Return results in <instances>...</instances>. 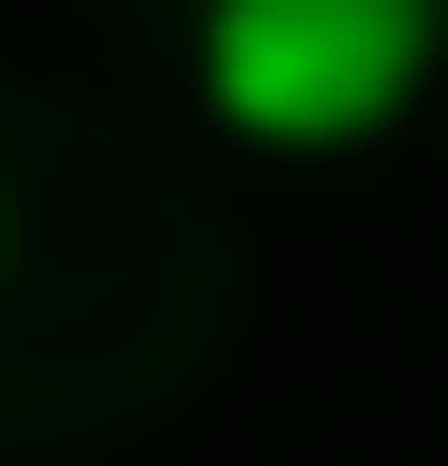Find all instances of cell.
<instances>
[{
    "label": "cell",
    "instance_id": "obj_1",
    "mask_svg": "<svg viewBox=\"0 0 448 466\" xmlns=\"http://www.w3.org/2000/svg\"><path fill=\"white\" fill-rule=\"evenodd\" d=\"M448 55V0H198V108L233 144H377Z\"/></svg>",
    "mask_w": 448,
    "mask_h": 466
},
{
    "label": "cell",
    "instance_id": "obj_2",
    "mask_svg": "<svg viewBox=\"0 0 448 466\" xmlns=\"http://www.w3.org/2000/svg\"><path fill=\"white\" fill-rule=\"evenodd\" d=\"M0 269H18V216H0Z\"/></svg>",
    "mask_w": 448,
    "mask_h": 466
}]
</instances>
